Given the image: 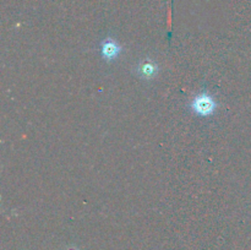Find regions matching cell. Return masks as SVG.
I'll use <instances>...</instances> for the list:
<instances>
[{
  "label": "cell",
  "mask_w": 251,
  "mask_h": 250,
  "mask_svg": "<svg viewBox=\"0 0 251 250\" xmlns=\"http://www.w3.org/2000/svg\"><path fill=\"white\" fill-rule=\"evenodd\" d=\"M65 250H78L77 248H75V247H69V248H66Z\"/></svg>",
  "instance_id": "obj_4"
},
{
  "label": "cell",
  "mask_w": 251,
  "mask_h": 250,
  "mask_svg": "<svg viewBox=\"0 0 251 250\" xmlns=\"http://www.w3.org/2000/svg\"><path fill=\"white\" fill-rule=\"evenodd\" d=\"M217 108L215 98L208 93H200L191 102V109L201 117H210Z\"/></svg>",
  "instance_id": "obj_1"
},
{
  "label": "cell",
  "mask_w": 251,
  "mask_h": 250,
  "mask_svg": "<svg viewBox=\"0 0 251 250\" xmlns=\"http://www.w3.org/2000/svg\"><path fill=\"white\" fill-rule=\"evenodd\" d=\"M157 71H158V68L152 61H144V63L139 65V74L142 77H153Z\"/></svg>",
  "instance_id": "obj_3"
},
{
  "label": "cell",
  "mask_w": 251,
  "mask_h": 250,
  "mask_svg": "<svg viewBox=\"0 0 251 250\" xmlns=\"http://www.w3.org/2000/svg\"><path fill=\"white\" fill-rule=\"evenodd\" d=\"M120 50H122V48H120L119 44L112 38H107L100 44V54H102L103 59L107 61H112L117 59L118 55L120 54Z\"/></svg>",
  "instance_id": "obj_2"
}]
</instances>
